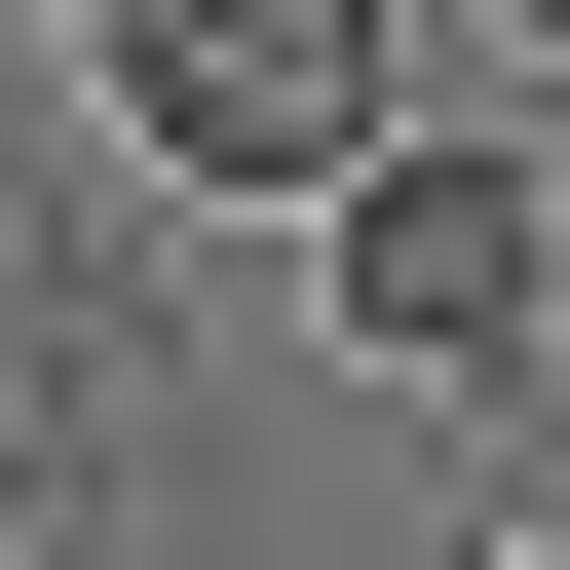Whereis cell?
<instances>
[{
  "mask_svg": "<svg viewBox=\"0 0 570 570\" xmlns=\"http://www.w3.org/2000/svg\"><path fill=\"white\" fill-rule=\"evenodd\" d=\"M305 305H343L381 381H532V343H570V153H456V115H381V153L305 190Z\"/></svg>",
  "mask_w": 570,
  "mask_h": 570,
  "instance_id": "1",
  "label": "cell"
},
{
  "mask_svg": "<svg viewBox=\"0 0 570 570\" xmlns=\"http://www.w3.org/2000/svg\"><path fill=\"white\" fill-rule=\"evenodd\" d=\"M532 39H570V0H532Z\"/></svg>",
  "mask_w": 570,
  "mask_h": 570,
  "instance_id": "4",
  "label": "cell"
},
{
  "mask_svg": "<svg viewBox=\"0 0 570 570\" xmlns=\"http://www.w3.org/2000/svg\"><path fill=\"white\" fill-rule=\"evenodd\" d=\"M0 39H115V0H0Z\"/></svg>",
  "mask_w": 570,
  "mask_h": 570,
  "instance_id": "3",
  "label": "cell"
},
{
  "mask_svg": "<svg viewBox=\"0 0 570 570\" xmlns=\"http://www.w3.org/2000/svg\"><path fill=\"white\" fill-rule=\"evenodd\" d=\"M115 115H153L190 190H266V228H305L419 77H381V0H115Z\"/></svg>",
  "mask_w": 570,
  "mask_h": 570,
  "instance_id": "2",
  "label": "cell"
},
{
  "mask_svg": "<svg viewBox=\"0 0 570 570\" xmlns=\"http://www.w3.org/2000/svg\"><path fill=\"white\" fill-rule=\"evenodd\" d=\"M532 570H570V532H532Z\"/></svg>",
  "mask_w": 570,
  "mask_h": 570,
  "instance_id": "5",
  "label": "cell"
}]
</instances>
